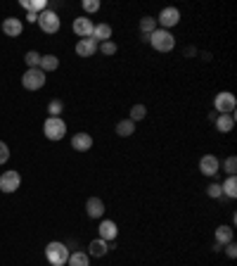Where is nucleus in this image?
<instances>
[{
	"instance_id": "nucleus-1",
	"label": "nucleus",
	"mask_w": 237,
	"mask_h": 266,
	"mask_svg": "<svg viewBox=\"0 0 237 266\" xmlns=\"http://www.w3.org/2000/svg\"><path fill=\"white\" fill-rule=\"evenodd\" d=\"M147 40L152 43V48H154L157 53H171V50L175 48V36L171 31H166V29H157V31H152Z\"/></svg>"
},
{
	"instance_id": "nucleus-2",
	"label": "nucleus",
	"mask_w": 237,
	"mask_h": 266,
	"mask_svg": "<svg viewBox=\"0 0 237 266\" xmlns=\"http://www.w3.org/2000/svg\"><path fill=\"white\" fill-rule=\"evenodd\" d=\"M45 259L50 266H67L69 259V247L64 243H47L45 245Z\"/></svg>"
},
{
	"instance_id": "nucleus-3",
	"label": "nucleus",
	"mask_w": 237,
	"mask_h": 266,
	"mask_svg": "<svg viewBox=\"0 0 237 266\" xmlns=\"http://www.w3.org/2000/svg\"><path fill=\"white\" fill-rule=\"evenodd\" d=\"M43 133H45L47 141H62L67 136V124L60 117H47L43 124Z\"/></svg>"
},
{
	"instance_id": "nucleus-4",
	"label": "nucleus",
	"mask_w": 237,
	"mask_h": 266,
	"mask_svg": "<svg viewBox=\"0 0 237 266\" xmlns=\"http://www.w3.org/2000/svg\"><path fill=\"white\" fill-rule=\"evenodd\" d=\"M213 107H216V114H235V107H237L235 95L230 93V91L218 93L216 100H213Z\"/></svg>"
},
{
	"instance_id": "nucleus-5",
	"label": "nucleus",
	"mask_w": 237,
	"mask_h": 266,
	"mask_svg": "<svg viewBox=\"0 0 237 266\" xmlns=\"http://www.w3.org/2000/svg\"><path fill=\"white\" fill-rule=\"evenodd\" d=\"M38 26L45 33H57V31H60V26H62L60 15H57L55 10H45V12H40V15H38Z\"/></svg>"
},
{
	"instance_id": "nucleus-6",
	"label": "nucleus",
	"mask_w": 237,
	"mask_h": 266,
	"mask_svg": "<svg viewBox=\"0 0 237 266\" xmlns=\"http://www.w3.org/2000/svg\"><path fill=\"white\" fill-rule=\"evenodd\" d=\"M22 86L26 91H38V88L45 86V71L40 69H26L22 76Z\"/></svg>"
},
{
	"instance_id": "nucleus-7",
	"label": "nucleus",
	"mask_w": 237,
	"mask_h": 266,
	"mask_svg": "<svg viewBox=\"0 0 237 266\" xmlns=\"http://www.w3.org/2000/svg\"><path fill=\"white\" fill-rule=\"evenodd\" d=\"M154 19H157L159 29H166V31H168V29H173L175 24L181 22V12L175 8H164L159 12V17H154Z\"/></svg>"
},
{
	"instance_id": "nucleus-8",
	"label": "nucleus",
	"mask_w": 237,
	"mask_h": 266,
	"mask_svg": "<svg viewBox=\"0 0 237 266\" xmlns=\"http://www.w3.org/2000/svg\"><path fill=\"white\" fill-rule=\"evenodd\" d=\"M19 186H22V176H19V171H3L0 173V193H15V190H19Z\"/></svg>"
},
{
	"instance_id": "nucleus-9",
	"label": "nucleus",
	"mask_w": 237,
	"mask_h": 266,
	"mask_svg": "<svg viewBox=\"0 0 237 266\" xmlns=\"http://www.w3.org/2000/svg\"><path fill=\"white\" fill-rule=\"evenodd\" d=\"M71 29H74V33H76L79 38H90V36H93L95 24L90 22L88 17H76V19H74V26H71Z\"/></svg>"
},
{
	"instance_id": "nucleus-10",
	"label": "nucleus",
	"mask_w": 237,
	"mask_h": 266,
	"mask_svg": "<svg viewBox=\"0 0 237 266\" xmlns=\"http://www.w3.org/2000/svg\"><path fill=\"white\" fill-rule=\"evenodd\" d=\"M221 169V162H218V157L213 155H204L199 159V171L204 173V176H216Z\"/></svg>"
},
{
	"instance_id": "nucleus-11",
	"label": "nucleus",
	"mask_w": 237,
	"mask_h": 266,
	"mask_svg": "<svg viewBox=\"0 0 237 266\" xmlns=\"http://www.w3.org/2000/svg\"><path fill=\"white\" fill-rule=\"evenodd\" d=\"M97 48H100V43L93 38H81L79 43H76V55L79 57H93L95 53H97Z\"/></svg>"
},
{
	"instance_id": "nucleus-12",
	"label": "nucleus",
	"mask_w": 237,
	"mask_h": 266,
	"mask_svg": "<svg viewBox=\"0 0 237 266\" xmlns=\"http://www.w3.org/2000/svg\"><path fill=\"white\" fill-rule=\"evenodd\" d=\"M71 148L76 150V152H86V150L93 148V136L90 133H74V138H71Z\"/></svg>"
},
{
	"instance_id": "nucleus-13",
	"label": "nucleus",
	"mask_w": 237,
	"mask_h": 266,
	"mask_svg": "<svg viewBox=\"0 0 237 266\" xmlns=\"http://www.w3.org/2000/svg\"><path fill=\"white\" fill-rule=\"evenodd\" d=\"M100 240H104V243H111L114 238L118 235V228H116V224L114 221H109V219H104L102 224H100Z\"/></svg>"
},
{
	"instance_id": "nucleus-14",
	"label": "nucleus",
	"mask_w": 237,
	"mask_h": 266,
	"mask_svg": "<svg viewBox=\"0 0 237 266\" xmlns=\"http://www.w3.org/2000/svg\"><path fill=\"white\" fill-rule=\"evenodd\" d=\"M86 214L90 216V219H100L104 214V202L100 200V197H88L86 202Z\"/></svg>"
},
{
	"instance_id": "nucleus-15",
	"label": "nucleus",
	"mask_w": 237,
	"mask_h": 266,
	"mask_svg": "<svg viewBox=\"0 0 237 266\" xmlns=\"http://www.w3.org/2000/svg\"><path fill=\"white\" fill-rule=\"evenodd\" d=\"M22 19H17V17H8L5 22H3V33L5 36H12V38H17L19 33H22Z\"/></svg>"
},
{
	"instance_id": "nucleus-16",
	"label": "nucleus",
	"mask_w": 237,
	"mask_h": 266,
	"mask_svg": "<svg viewBox=\"0 0 237 266\" xmlns=\"http://www.w3.org/2000/svg\"><path fill=\"white\" fill-rule=\"evenodd\" d=\"M93 40H97V43H104V40H111V26L107 22L102 24H95L93 29V36H90Z\"/></svg>"
},
{
	"instance_id": "nucleus-17",
	"label": "nucleus",
	"mask_w": 237,
	"mask_h": 266,
	"mask_svg": "<svg viewBox=\"0 0 237 266\" xmlns=\"http://www.w3.org/2000/svg\"><path fill=\"white\" fill-rule=\"evenodd\" d=\"M213 124H216V128L221 133H230L235 128V114H218Z\"/></svg>"
},
{
	"instance_id": "nucleus-18",
	"label": "nucleus",
	"mask_w": 237,
	"mask_h": 266,
	"mask_svg": "<svg viewBox=\"0 0 237 266\" xmlns=\"http://www.w3.org/2000/svg\"><path fill=\"white\" fill-rule=\"evenodd\" d=\"M22 8L31 15H40L47 10V0H22Z\"/></svg>"
},
{
	"instance_id": "nucleus-19",
	"label": "nucleus",
	"mask_w": 237,
	"mask_h": 266,
	"mask_svg": "<svg viewBox=\"0 0 237 266\" xmlns=\"http://www.w3.org/2000/svg\"><path fill=\"white\" fill-rule=\"evenodd\" d=\"M109 250H111L109 243H104V240H100V238L88 245V252H90V257H104V254H107Z\"/></svg>"
},
{
	"instance_id": "nucleus-20",
	"label": "nucleus",
	"mask_w": 237,
	"mask_h": 266,
	"mask_svg": "<svg viewBox=\"0 0 237 266\" xmlns=\"http://www.w3.org/2000/svg\"><path fill=\"white\" fill-rule=\"evenodd\" d=\"M232 243V228L230 226H218L216 228V245H228Z\"/></svg>"
},
{
	"instance_id": "nucleus-21",
	"label": "nucleus",
	"mask_w": 237,
	"mask_h": 266,
	"mask_svg": "<svg viewBox=\"0 0 237 266\" xmlns=\"http://www.w3.org/2000/svg\"><path fill=\"white\" fill-rule=\"evenodd\" d=\"M133 133H135V121H131V119H121L116 124V136H121V138H128Z\"/></svg>"
},
{
	"instance_id": "nucleus-22",
	"label": "nucleus",
	"mask_w": 237,
	"mask_h": 266,
	"mask_svg": "<svg viewBox=\"0 0 237 266\" xmlns=\"http://www.w3.org/2000/svg\"><path fill=\"white\" fill-rule=\"evenodd\" d=\"M57 67H60V57H55V55H40V67L38 69L40 71H55Z\"/></svg>"
},
{
	"instance_id": "nucleus-23",
	"label": "nucleus",
	"mask_w": 237,
	"mask_h": 266,
	"mask_svg": "<svg viewBox=\"0 0 237 266\" xmlns=\"http://www.w3.org/2000/svg\"><path fill=\"white\" fill-rule=\"evenodd\" d=\"M67 266H90V257H88V252H74V254H69Z\"/></svg>"
},
{
	"instance_id": "nucleus-24",
	"label": "nucleus",
	"mask_w": 237,
	"mask_h": 266,
	"mask_svg": "<svg viewBox=\"0 0 237 266\" xmlns=\"http://www.w3.org/2000/svg\"><path fill=\"white\" fill-rule=\"evenodd\" d=\"M157 29L159 26H157V19H154V17H142L140 19V33L145 38H150V33L157 31Z\"/></svg>"
},
{
	"instance_id": "nucleus-25",
	"label": "nucleus",
	"mask_w": 237,
	"mask_h": 266,
	"mask_svg": "<svg viewBox=\"0 0 237 266\" xmlns=\"http://www.w3.org/2000/svg\"><path fill=\"white\" fill-rule=\"evenodd\" d=\"M221 188H223V195H228L230 200H235L237 197V179L235 176H228V181L223 183Z\"/></svg>"
},
{
	"instance_id": "nucleus-26",
	"label": "nucleus",
	"mask_w": 237,
	"mask_h": 266,
	"mask_svg": "<svg viewBox=\"0 0 237 266\" xmlns=\"http://www.w3.org/2000/svg\"><path fill=\"white\" fill-rule=\"evenodd\" d=\"M24 62L29 64V69H38L40 67V55L36 53V50H29V53L24 55Z\"/></svg>"
},
{
	"instance_id": "nucleus-27",
	"label": "nucleus",
	"mask_w": 237,
	"mask_h": 266,
	"mask_svg": "<svg viewBox=\"0 0 237 266\" xmlns=\"http://www.w3.org/2000/svg\"><path fill=\"white\" fill-rule=\"evenodd\" d=\"M102 55H107V57H111V55H116V50H118V46L114 43V40H104V43H100V48H97Z\"/></svg>"
},
{
	"instance_id": "nucleus-28",
	"label": "nucleus",
	"mask_w": 237,
	"mask_h": 266,
	"mask_svg": "<svg viewBox=\"0 0 237 266\" xmlns=\"http://www.w3.org/2000/svg\"><path fill=\"white\" fill-rule=\"evenodd\" d=\"M62 110H64V102L62 100H50V102H47V114H50V117H60Z\"/></svg>"
},
{
	"instance_id": "nucleus-29",
	"label": "nucleus",
	"mask_w": 237,
	"mask_h": 266,
	"mask_svg": "<svg viewBox=\"0 0 237 266\" xmlns=\"http://www.w3.org/2000/svg\"><path fill=\"white\" fill-rule=\"evenodd\" d=\"M147 117V107L145 105H133V110H131V121H140V119Z\"/></svg>"
},
{
	"instance_id": "nucleus-30",
	"label": "nucleus",
	"mask_w": 237,
	"mask_h": 266,
	"mask_svg": "<svg viewBox=\"0 0 237 266\" xmlns=\"http://www.w3.org/2000/svg\"><path fill=\"white\" fill-rule=\"evenodd\" d=\"M223 169H225V173H228V176H235V171H237V157H228V159L223 162Z\"/></svg>"
},
{
	"instance_id": "nucleus-31",
	"label": "nucleus",
	"mask_w": 237,
	"mask_h": 266,
	"mask_svg": "<svg viewBox=\"0 0 237 266\" xmlns=\"http://www.w3.org/2000/svg\"><path fill=\"white\" fill-rule=\"evenodd\" d=\"M206 195L213 197V200H218V197H223V188H221V183H211L209 188H206Z\"/></svg>"
},
{
	"instance_id": "nucleus-32",
	"label": "nucleus",
	"mask_w": 237,
	"mask_h": 266,
	"mask_svg": "<svg viewBox=\"0 0 237 266\" xmlns=\"http://www.w3.org/2000/svg\"><path fill=\"white\" fill-rule=\"evenodd\" d=\"M83 10H86V12H90V15H93V12H97V10H100V0H83Z\"/></svg>"
},
{
	"instance_id": "nucleus-33",
	"label": "nucleus",
	"mask_w": 237,
	"mask_h": 266,
	"mask_svg": "<svg viewBox=\"0 0 237 266\" xmlns=\"http://www.w3.org/2000/svg\"><path fill=\"white\" fill-rule=\"evenodd\" d=\"M8 159H10V148L3 141H0V164H5Z\"/></svg>"
},
{
	"instance_id": "nucleus-34",
	"label": "nucleus",
	"mask_w": 237,
	"mask_h": 266,
	"mask_svg": "<svg viewBox=\"0 0 237 266\" xmlns=\"http://www.w3.org/2000/svg\"><path fill=\"white\" fill-rule=\"evenodd\" d=\"M225 254H228L230 259H235V257H237V245H235V243H228V245H225Z\"/></svg>"
},
{
	"instance_id": "nucleus-35",
	"label": "nucleus",
	"mask_w": 237,
	"mask_h": 266,
	"mask_svg": "<svg viewBox=\"0 0 237 266\" xmlns=\"http://www.w3.org/2000/svg\"><path fill=\"white\" fill-rule=\"evenodd\" d=\"M26 19H29V22H38V15H31V12H29V15H26Z\"/></svg>"
}]
</instances>
